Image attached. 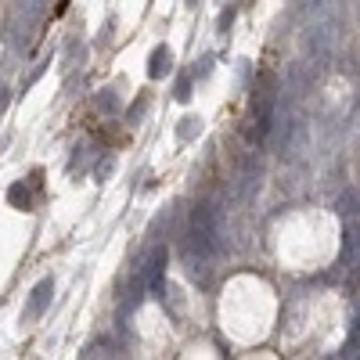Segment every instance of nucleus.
<instances>
[{
  "label": "nucleus",
  "mask_w": 360,
  "mask_h": 360,
  "mask_svg": "<svg viewBox=\"0 0 360 360\" xmlns=\"http://www.w3.org/2000/svg\"><path fill=\"white\" fill-rule=\"evenodd\" d=\"M220 249V224L213 205H195L191 209V220H188V259L191 263H205L213 259Z\"/></svg>",
  "instance_id": "nucleus-1"
},
{
  "label": "nucleus",
  "mask_w": 360,
  "mask_h": 360,
  "mask_svg": "<svg viewBox=\"0 0 360 360\" xmlns=\"http://www.w3.org/2000/svg\"><path fill=\"white\" fill-rule=\"evenodd\" d=\"M274 94H278L274 72H259L256 94H252V105H249V127H245V137L252 144H259L270 134V123H274Z\"/></svg>",
  "instance_id": "nucleus-2"
},
{
  "label": "nucleus",
  "mask_w": 360,
  "mask_h": 360,
  "mask_svg": "<svg viewBox=\"0 0 360 360\" xmlns=\"http://www.w3.org/2000/svg\"><path fill=\"white\" fill-rule=\"evenodd\" d=\"M166 259H169V249L159 245L152 256H148L144 270H141V285H148L152 292H162V270H166Z\"/></svg>",
  "instance_id": "nucleus-3"
},
{
  "label": "nucleus",
  "mask_w": 360,
  "mask_h": 360,
  "mask_svg": "<svg viewBox=\"0 0 360 360\" xmlns=\"http://www.w3.org/2000/svg\"><path fill=\"white\" fill-rule=\"evenodd\" d=\"M51 295H54V281L51 278H44L33 292H29V307H25V317L29 321H37V317H44L47 314V307H51Z\"/></svg>",
  "instance_id": "nucleus-4"
},
{
  "label": "nucleus",
  "mask_w": 360,
  "mask_h": 360,
  "mask_svg": "<svg viewBox=\"0 0 360 360\" xmlns=\"http://www.w3.org/2000/svg\"><path fill=\"white\" fill-rule=\"evenodd\" d=\"M166 72H173V51H169L166 44H159V47L152 51V58H148V76L162 79Z\"/></svg>",
  "instance_id": "nucleus-5"
},
{
  "label": "nucleus",
  "mask_w": 360,
  "mask_h": 360,
  "mask_svg": "<svg viewBox=\"0 0 360 360\" xmlns=\"http://www.w3.org/2000/svg\"><path fill=\"white\" fill-rule=\"evenodd\" d=\"M356 209H360V195H356L353 188H346V191L339 195V202H335V213H339L342 220H349V217L356 213Z\"/></svg>",
  "instance_id": "nucleus-6"
},
{
  "label": "nucleus",
  "mask_w": 360,
  "mask_h": 360,
  "mask_svg": "<svg viewBox=\"0 0 360 360\" xmlns=\"http://www.w3.org/2000/svg\"><path fill=\"white\" fill-rule=\"evenodd\" d=\"M8 202H11L15 209H22V213H29V209H33V195H29L25 184H11V188H8Z\"/></svg>",
  "instance_id": "nucleus-7"
},
{
  "label": "nucleus",
  "mask_w": 360,
  "mask_h": 360,
  "mask_svg": "<svg viewBox=\"0 0 360 360\" xmlns=\"http://www.w3.org/2000/svg\"><path fill=\"white\" fill-rule=\"evenodd\" d=\"M98 108H101V112H108V115H115L119 108H123V101H119V94H115V86L98 90Z\"/></svg>",
  "instance_id": "nucleus-8"
},
{
  "label": "nucleus",
  "mask_w": 360,
  "mask_h": 360,
  "mask_svg": "<svg viewBox=\"0 0 360 360\" xmlns=\"http://www.w3.org/2000/svg\"><path fill=\"white\" fill-rule=\"evenodd\" d=\"M176 134H180V141L198 137V134H202V119H198V115H188V119H184V127H180Z\"/></svg>",
  "instance_id": "nucleus-9"
},
{
  "label": "nucleus",
  "mask_w": 360,
  "mask_h": 360,
  "mask_svg": "<svg viewBox=\"0 0 360 360\" xmlns=\"http://www.w3.org/2000/svg\"><path fill=\"white\" fill-rule=\"evenodd\" d=\"M83 356H86V360H94V356H112V342H105V339H101V342H90V346L83 349Z\"/></svg>",
  "instance_id": "nucleus-10"
},
{
  "label": "nucleus",
  "mask_w": 360,
  "mask_h": 360,
  "mask_svg": "<svg viewBox=\"0 0 360 360\" xmlns=\"http://www.w3.org/2000/svg\"><path fill=\"white\" fill-rule=\"evenodd\" d=\"M176 101H191V76L176 79Z\"/></svg>",
  "instance_id": "nucleus-11"
},
{
  "label": "nucleus",
  "mask_w": 360,
  "mask_h": 360,
  "mask_svg": "<svg viewBox=\"0 0 360 360\" xmlns=\"http://www.w3.org/2000/svg\"><path fill=\"white\" fill-rule=\"evenodd\" d=\"M209 72H213V58H202V62H198V72H195L191 79H205Z\"/></svg>",
  "instance_id": "nucleus-12"
},
{
  "label": "nucleus",
  "mask_w": 360,
  "mask_h": 360,
  "mask_svg": "<svg viewBox=\"0 0 360 360\" xmlns=\"http://www.w3.org/2000/svg\"><path fill=\"white\" fill-rule=\"evenodd\" d=\"M231 22H234V8H227V11L220 15V33H227V29H231Z\"/></svg>",
  "instance_id": "nucleus-13"
},
{
  "label": "nucleus",
  "mask_w": 360,
  "mask_h": 360,
  "mask_svg": "<svg viewBox=\"0 0 360 360\" xmlns=\"http://www.w3.org/2000/svg\"><path fill=\"white\" fill-rule=\"evenodd\" d=\"M4 105H8V86L0 83V112H4Z\"/></svg>",
  "instance_id": "nucleus-14"
},
{
  "label": "nucleus",
  "mask_w": 360,
  "mask_h": 360,
  "mask_svg": "<svg viewBox=\"0 0 360 360\" xmlns=\"http://www.w3.org/2000/svg\"><path fill=\"white\" fill-rule=\"evenodd\" d=\"M191 4H195V0H191Z\"/></svg>",
  "instance_id": "nucleus-15"
}]
</instances>
